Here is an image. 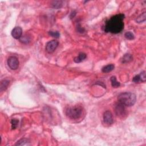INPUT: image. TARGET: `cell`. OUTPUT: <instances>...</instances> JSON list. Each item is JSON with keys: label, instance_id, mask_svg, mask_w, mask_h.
<instances>
[{"label": "cell", "instance_id": "obj_11", "mask_svg": "<svg viewBox=\"0 0 146 146\" xmlns=\"http://www.w3.org/2000/svg\"><path fill=\"white\" fill-rule=\"evenodd\" d=\"M132 59L133 57L131 54H126L123 57L122 59V62L123 64H126V63H129L131 61H132Z\"/></svg>", "mask_w": 146, "mask_h": 146}, {"label": "cell", "instance_id": "obj_18", "mask_svg": "<svg viewBox=\"0 0 146 146\" xmlns=\"http://www.w3.org/2000/svg\"><path fill=\"white\" fill-rule=\"evenodd\" d=\"M20 41H21V42L24 43V44H29L30 42V38L29 37L27 36H22L21 38H20Z\"/></svg>", "mask_w": 146, "mask_h": 146}, {"label": "cell", "instance_id": "obj_9", "mask_svg": "<svg viewBox=\"0 0 146 146\" xmlns=\"http://www.w3.org/2000/svg\"><path fill=\"white\" fill-rule=\"evenodd\" d=\"M9 84V80L7 79L2 80L1 82V85H0V90H1V91L2 92L4 91H5L7 89V87H8Z\"/></svg>", "mask_w": 146, "mask_h": 146}, {"label": "cell", "instance_id": "obj_14", "mask_svg": "<svg viewBox=\"0 0 146 146\" xmlns=\"http://www.w3.org/2000/svg\"><path fill=\"white\" fill-rule=\"evenodd\" d=\"M52 7L55 9L61 8L62 6V1H53L51 4Z\"/></svg>", "mask_w": 146, "mask_h": 146}, {"label": "cell", "instance_id": "obj_22", "mask_svg": "<svg viewBox=\"0 0 146 146\" xmlns=\"http://www.w3.org/2000/svg\"><path fill=\"white\" fill-rule=\"evenodd\" d=\"M132 81L134 82V83H136V84H138L140 82H141V79H140V75H137L135 76L132 79Z\"/></svg>", "mask_w": 146, "mask_h": 146}, {"label": "cell", "instance_id": "obj_1", "mask_svg": "<svg viewBox=\"0 0 146 146\" xmlns=\"http://www.w3.org/2000/svg\"><path fill=\"white\" fill-rule=\"evenodd\" d=\"M125 16L124 14H118L112 16L106 22L104 30L106 33L112 34H118L124 29V22Z\"/></svg>", "mask_w": 146, "mask_h": 146}, {"label": "cell", "instance_id": "obj_13", "mask_svg": "<svg viewBox=\"0 0 146 146\" xmlns=\"http://www.w3.org/2000/svg\"><path fill=\"white\" fill-rule=\"evenodd\" d=\"M111 80V85L114 88H118L120 87V84L119 82H118L117 79V78H116L115 76H112L111 77L110 79Z\"/></svg>", "mask_w": 146, "mask_h": 146}, {"label": "cell", "instance_id": "obj_23", "mask_svg": "<svg viewBox=\"0 0 146 146\" xmlns=\"http://www.w3.org/2000/svg\"><path fill=\"white\" fill-rule=\"evenodd\" d=\"M77 29H78V32H79V33H84L85 31V29L84 28H82V27L79 25V26H78L77 27Z\"/></svg>", "mask_w": 146, "mask_h": 146}, {"label": "cell", "instance_id": "obj_3", "mask_svg": "<svg viewBox=\"0 0 146 146\" xmlns=\"http://www.w3.org/2000/svg\"><path fill=\"white\" fill-rule=\"evenodd\" d=\"M83 109L80 106L69 107L66 110V115L71 119H78L82 117Z\"/></svg>", "mask_w": 146, "mask_h": 146}, {"label": "cell", "instance_id": "obj_2", "mask_svg": "<svg viewBox=\"0 0 146 146\" xmlns=\"http://www.w3.org/2000/svg\"><path fill=\"white\" fill-rule=\"evenodd\" d=\"M118 100L120 103L124 106L131 107L134 106L137 100V97L134 93L130 92H122L118 97Z\"/></svg>", "mask_w": 146, "mask_h": 146}, {"label": "cell", "instance_id": "obj_16", "mask_svg": "<svg viewBox=\"0 0 146 146\" xmlns=\"http://www.w3.org/2000/svg\"><path fill=\"white\" fill-rule=\"evenodd\" d=\"M124 37L126 38L127 39L129 40H132L135 38V36L132 32H127L125 33Z\"/></svg>", "mask_w": 146, "mask_h": 146}, {"label": "cell", "instance_id": "obj_15", "mask_svg": "<svg viewBox=\"0 0 146 146\" xmlns=\"http://www.w3.org/2000/svg\"><path fill=\"white\" fill-rule=\"evenodd\" d=\"M146 19V12H144L142 14H140V16L138 17L137 18V21L138 23H141V22H143L145 21Z\"/></svg>", "mask_w": 146, "mask_h": 146}, {"label": "cell", "instance_id": "obj_7", "mask_svg": "<svg viewBox=\"0 0 146 146\" xmlns=\"http://www.w3.org/2000/svg\"><path fill=\"white\" fill-rule=\"evenodd\" d=\"M103 121L107 125H111L113 123L112 113L110 111H106L103 114Z\"/></svg>", "mask_w": 146, "mask_h": 146}, {"label": "cell", "instance_id": "obj_17", "mask_svg": "<svg viewBox=\"0 0 146 146\" xmlns=\"http://www.w3.org/2000/svg\"><path fill=\"white\" fill-rule=\"evenodd\" d=\"M18 120L16 119H13L11 121L12 124V128L13 130H15L17 127L18 125Z\"/></svg>", "mask_w": 146, "mask_h": 146}, {"label": "cell", "instance_id": "obj_12", "mask_svg": "<svg viewBox=\"0 0 146 146\" xmlns=\"http://www.w3.org/2000/svg\"><path fill=\"white\" fill-rule=\"evenodd\" d=\"M114 68H115V66L114 65L110 64L103 67L102 69V71L103 72L108 73V72H110L111 71H112V70L114 69Z\"/></svg>", "mask_w": 146, "mask_h": 146}, {"label": "cell", "instance_id": "obj_21", "mask_svg": "<svg viewBox=\"0 0 146 146\" xmlns=\"http://www.w3.org/2000/svg\"><path fill=\"white\" fill-rule=\"evenodd\" d=\"M140 77L141 82H145L146 80V75H145V71H143L139 74Z\"/></svg>", "mask_w": 146, "mask_h": 146}, {"label": "cell", "instance_id": "obj_24", "mask_svg": "<svg viewBox=\"0 0 146 146\" xmlns=\"http://www.w3.org/2000/svg\"><path fill=\"white\" fill-rule=\"evenodd\" d=\"M75 15H76V13H75V12H73L71 14V18H74Z\"/></svg>", "mask_w": 146, "mask_h": 146}, {"label": "cell", "instance_id": "obj_8", "mask_svg": "<svg viewBox=\"0 0 146 146\" xmlns=\"http://www.w3.org/2000/svg\"><path fill=\"white\" fill-rule=\"evenodd\" d=\"M22 35V30L21 27H16L13 29L12 32V36L16 39H20Z\"/></svg>", "mask_w": 146, "mask_h": 146}, {"label": "cell", "instance_id": "obj_19", "mask_svg": "<svg viewBox=\"0 0 146 146\" xmlns=\"http://www.w3.org/2000/svg\"><path fill=\"white\" fill-rule=\"evenodd\" d=\"M27 143H28V140L26 139H22L21 140H19V141H18L16 145H26L27 144Z\"/></svg>", "mask_w": 146, "mask_h": 146}, {"label": "cell", "instance_id": "obj_4", "mask_svg": "<svg viewBox=\"0 0 146 146\" xmlns=\"http://www.w3.org/2000/svg\"><path fill=\"white\" fill-rule=\"evenodd\" d=\"M7 65L13 70H16L19 67V61L16 57H11L7 59Z\"/></svg>", "mask_w": 146, "mask_h": 146}, {"label": "cell", "instance_id": "obj_5", "mask_svg": "<svg viewBox=\"0 0 146 146\" xmlns=\"http://www.w3.org/2000/svg\"><path fill=\"white\" fill-rule=\"evenodd\" d=\"M59 43L56 40H52L47 43L46 45V50L49 53H53L57 47L58 46Z\"/></svg>", "mask_w": 146, "mask_h": 146}, {"label": "cell", "instance_id": "obj_10", "mask_svg": "<svg viewBox=\"0 0 146 146\" xmlns=\"http://www.w3.org/2000/svg\"><path fill=\"white\" fill-rule=\"evenodd\" d=\"M86 58V54L84 53H80L78 56L75 58L74 61L75 63H80L84 61Z\"/></svg>", "mask_w": 146, "mask_h": 146}, {"label": "cell", "instance_id": "obj_20", "mask_svg": "<svg viewBox=\"0 0 146 146\" xmlns=\"http://www.w3.org/2000/svg\"><path fill=\"white\" fill-rule=\"evenodd\" d=\"M49 34L50 35V36H51L52 37L55 38H58L60 37L59 33L58 32L50 31L49 32Z\"/></svg>", "mask_w": 146, "mask_h": 146}, {"label": "cell", "instance_id": "obj_6", "mask_svg": "<svg viewBox=\"0 0 146 146\" xmlns=\"http://www.w3.org/2000/svg\"><path fill=\"white\" fill-rule=\"evenodd\" d=\"M115 111L117 115L119 116V117L123 116L126 114L125 106L119 102V103L116 104L115 106Z\"/></svg>", "mask_w": 146, "mask_h": 146}]
</instances>
